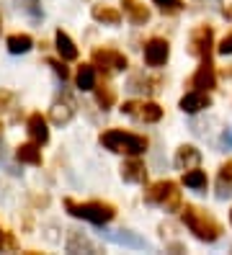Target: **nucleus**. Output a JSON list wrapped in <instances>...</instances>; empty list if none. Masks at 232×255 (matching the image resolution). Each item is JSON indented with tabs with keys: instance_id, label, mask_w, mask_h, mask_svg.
<instances>
[{
	"instance_id": "b1692460",
	"label": "nucleus",
	"mask_w": 232,
	"mask_h": 255,
	"mask_svg": "<svg viewBox=\"0 0 232 255\" xmlns=\"http://www.w3.org/2000/svg\"><path fill=\"white\" fill-rule=\"evenodd\" d=\"M93 91H96V103H98L103 111H108L116 103V91H114L111 85H96Z\"/></svg>"
},
{
	"instance_id": "20e7f679",
	"label": "nucleus",
	"mask_w": 232,
	"mask_h": 255,
	"mask_svg": "<svg viewBox=\"0 0 232 255\" xmlns=\"http://www.w3.org/2000/svg\"><path fill=\"white\" fill-rule=\"evenodd\" d=\"M145 204H152V206H163L165 212H181L183 209V199H181V191H178V183L176 181H155L152 186H147L145 191Z\"/></svg>"
},
{
	"instance_id": "2eb2a0df",
	"label": "nucleus",
	"mask_w": 232,
	"mask_h": 255,
	"mask_svg": "<svg viewBox=\"0 0 232 255\" xmlns=\"http://www.w3.org/2000/svg\"><path fill=\"white\" fill-rule=\"evenodd\" d=\"M15 160L18 162H23V165H39L44 162V157H41V144H36V142H26V144H18L15 147Z\"/></svg>"
},
{
	"instance_id": "6ab92c4d",
	"label": "nucleus",
	"mask_w": 232,
	"mask_h": 255,
	"mask_svg": "<svg viewBox=\"0 0 232 255\" xmlns=\"http://www.w3.org/2000/svg\"><path fill=\"white\" fill-rule=\"evenodd\" d=\"M75 85L80 91H93L98 85V75H96V65H80L75 72Z\"/></svg>"
},
{
	"instance_id": "e433bc0d",
	"label": "nucleus",
	"mask_w": 232,
	"mask_h": 255,
	"mask_svg": "<svg viewBox=\"0 0 232 255\" xmlns=\"http://www.w3.org/2000/svg\"><path fill=\"white\" fill-rule=\"evenodd\" d=\"M0 137H3V122H0Z\"/></svg>"
},
{
	"instance_id": "f03ea898",
	"label": "nucleus",
	"mask_w": 232,
	"mask_h": 255,
	"mask_svg": "<svg viewBox=\"0 0 232 255\" xmlns=\"http://www.w3.org/2000/svg\"><path fill=\"white\" fill-rule=\"evenodd\" d=\"M65 209L67 214L75 217V219H85L90 224H108L114 217H116V206L108 204V201H75V199H65Z\"/></svg>"
},
{
	"instance_id": "6e6552de",
	"label": "nucleus",
	"mask_w": 232,
	"mask_h": 255,
	"mask_svg": "<svg viewBox=\"0 0 232 255\" xmlns=\"http://www.w3.org/2000/svg\"><path fill=\"white\" fill-rule=\"evenodd\" d=\"M170 57V44L163 36H152L145 41V65L147 67H163Z\"/></svg>"
},
{
	"instance_id": "393cba45",
	"label": "nucleus",
	"mask_w": 232,
	"mask_h": 255,
	"mask_svg": "<svg viewBox=\"0 0 232 255\" xmlns=\"http://www.w3.org/2000/svg\"><path fill=\"white\" fill-rule=\"evenodd\" d=\"M67 250H70V253H77V250H88V253H96L98 248L93 245V243H90V240H88L85 235L80 237V232H77V230H70V240H67Z\"/></svg>"
},
{
	"instance_id": "9d476101",
	"label": "nucleus",
	"mask_w": 232,
	"mask_h": 255,
	"mask_svg": "<svg viewBox=\"0 0 232 255\" xmlns=\"http://www.w3.org/2000/svg\"><path fill=\"white\" fill-rule=\"evenodd\" d=\"M121 181L124 183H145L147 181V168L139 160V155H129V160L121 162Z\"/></svg>"
},
{
	"instance_id": "1a4fd4ad",
	"label": "nucleus",
	"mask_w": 232,
	"mask_h": 255,
	"mask_svg": "<svg viewBox=\"0 0 232 255\" xmlns=\"http://www.w3.org/2000/svg\"><path fill=\"white\" fill-rule=\"evenodd\" d=\"M209 106H212V96H209L207 91H189V93L178 101V109H181L183 114H189V116L207 111Z\"/></svg>"
},
{
	"instance_id": "0eeeda50",
	"label": "nucleus",
	"mask_w": 232,
	"mask_h": 255,
	"mask_svg": "<svg viewBox=\"0 0 232 255\" xmlns=\"http://www.w3.org/2000/svg\"><path fill=\"white\" fill-rule=\"evenodd\" d=\"M189 88H194V91H207V93L217 88V70H214L212 57L201 59V65L196 67V72L189 78Z\"/></svg>"
},
{
	"instance_id": "a211bd4d",
	"label": "nucleus",
	"mask_w": 232,
	"mask_h": 255,
	"mask_svg": "<svg viewBox=\"0 0 232 255\" xmlns=\"http://www.w3.org/2000/svg\"><path fill=\"white\" fill-rule=\"evenodd\" d=\"M106 240H111V243H116V245H124V248H147V243L142 237H137V235H132V232H127V230H116V232H101Z\"/></svg>"
},
{
	"instance_id": "412c9836",
	"label": "nucleus",
	"mask_w": 232,
	"mask_h": 255,
	"mask_svg": "<svg viewBox=\"0 0 232 255\" xmlns=\"http://www.w3.org/2000/svg\"><path fill=\"white\" fill-rule=\"evenodd\" d=\"M183 186H189L199 193H207V186H209V178L204 170H199V168H189V170H183Z\"/></svg>"
},
{
	"instance_id": "c756f323",
	"label": "nucleus",
	"mask_w": 232,
	"mask_h": 255,
	"mask_svg": "<svg viewBox=\"0 0 232 255\" xmlns=\"http://www.w3.org/2000/svg\"><path fill=\"white\" fill-rule=\"evenodd\" d=\"M217 52H220V54H232V31H227L225 34V39L220 41V47H217Z\"/></svg>"
},
{
	"instance_id": "f704fd0d",
	"label": "nucleus",
	"mask_w": 232,
	"mask_h": 255,
	"mask_svg": "<svg viewBox=\"0 0 232 255\" xmlns=\"http://www.w3.org/2000/svg\"><path fill=\"white\" fill-rule=\"evenodd\" d=\"M222 16H225V18H230V21H232V5H227V8H225V10H222Z\"/></svg>"
},
{
	"instance_id": "aec40b11",
	"label": "nucleus",
	"mask_w": 232,
	"mask_h": 255,
	"mask_svg": "<svg viewBox=\"0 0 232 255\" xmlns=\"http://www.w3.org/2000/svg\"><path fill=\"white\" fill-rule=\"evenodd\" d=\"M90 16L98 23H106V26H119L121 23V10H116L111 5H93Z\"/></svg>"
},
{
	"instance_id": "dca6fc26",
	"label": "nucleus",
	"mask_w": 232,
	"mask_h": 255,
	"mask_svg": "<svg viewBox=\"0 0 232 255\" xmlns=\"http://www.w3.org/2000/svg\"><path fill=\"white\" fill-rule=\"evenodd\" d=\"M54 47H57V54L65 59V62H72V59H77L75 41L67 36V31H62V28H57V34H54Z\"/></svg>"
},
{
	"instance_id": "72a5a7b5",
	"label": "nucleus",
	"mask_w": 232,
	"mask_h": 255,
	"mask_svg": "<svg viewBox=\"0 0 232 255\" xmlns=\"http://www.w3.org/2000/svg\"><path fill=\"white\" fill-rule=\"evenodd\" d=\"M3 250H5V232L0 230V253H3Z\"/></svg>"
},
{
	"instance_id": "7c9ffc66",
	"label": "nucleus",
	"mask_w": 232,
	"mask_h": 255,
	"mask_svg": "<svg viewBox=\"0 0 232 255\" xmlns=\"http://www.w3.org/2000/svg\"><path fill=\"white\" fill-rule=\"evenodd\" d=\"M10 103H13V93H10V91H0V114L8 111Z\"/></svg>"
},
{
	"instance_id": "4468645a",
	"label": "nucleus",
	"mask_w": 232,
	"mask_h": 255,
	"mask_svg": "<svg viewBox=\"0 0 232 255\" xmlns=\"http://www.w3.org/2000/svg\"><path fill=\"white\" fill-rule=\"evenodd\" d=\"M121 10L134 26H145L150 21V8L142 5L139 0H121Z\"/></svg>"
},
{
	"instance_id": "4be33fe9",
	"label": "nucleus",
	"mask_w": 232,
	"mask_h": 255,
	"mask_svg": "<svg viewBox=\"0 0 232 255\" xmlns=\"http://www.w3.org/2000/svg\"><path fill=\"white\" fill-rule=\"evenodd\" d=\"M160 85H163L160 78H147L145 72H137L129 80V91H150V93H155V91H160Z\"/></svg>"
},
{
	"instance_id": "5701e85b",
	"label": "nucleus",
	"mask_w": 232,
	"mask_h": 255,
	"mask_svg": "<svg viewBox=\"0 0 232 255\" xmlns=\"http://www.w3.org/2000/svg\"><path fill=\"white\" fill-rule=\"evenodd\" d=\"M5 47L10 54H26L31 52V47H34V39H31L28 34H10L5 39Z\"/></svg>"
},
{
	"instance_id": "cd10ccee",
	"label": "nucleus",
	"mask_w": 232,
	"mask_h": 255,
	"mask_svg": "<svg viewBox=\"0 0 232 255\" xmlns=\"http://www.w3.org/2000/svg\"><path fill=\"white\" fill-rule=\"evenodd\" d=\"M46 65H49L52 70H54V75H57V78H62V83H65L67 78H70V70H67V65H65V59H49V62H46Z\"/></svg>"
},
{
	"instance_id": "423d86ee",
	"label": "nucleus",
	"mask_w": 232,
	"mask_h": 255,
	"mask_svg": "<svg viewBox=\"0 0 232 255\" xmlns=\"http://www.w3.org/2000/svg\"><path fill=\"white\" fill-rule=\"evenodd\" d=\"M212 47H214V28L207 23L196 26L189 36V54L199 57V59H207V57H212Z\"/></svg>"
},
{
	"instance_id": "c9c22d12",
	"label": "nucleus",
	"mask_w": 232,
	"mask_h": 255,
	"mask_svg": "<svg viewBox=\"0 0 232 255\" xmlns=\"http://www.w3.org/2000/svg\"><path fill=\"white\" fill-rule=\"evenodd\" d=\"M225 144H227V147H232V129L225 134Z\"/></svg>"
},
{
	"instance_id": "bb28decb",
	"label": "nucleus",
	"mask_w": 232,
	"mask_h": 255,
	"mask_svg": "<svg viewBox=\"0 0 232 255\" xmlns=\"http://www.w3.org/2000/svg\"><path fill=\"white\" fill-rule=\"evenodd\" d=\"M152 3L158 5L163 13H168V16H170V13H178L183 8V0H152Z\"/></svg>"
},
{
	"instance_id": "2f4dec72",
	"label": "nucleus",
	"mask_w": 232,
	"mask_h": 255,
	"mask_svg": "<svg viewBox=\"0 0 232 255\" xmlns=\"http://www.w3.org/2000/svg\"><path fill=\"white\" fill-rule=\"evenodd\" d=\"M137 106H139V101H127V103H121V114H127V116H134L137 114Z\"/></svg>"
},
{
	"instance_id": "7ed1b4c3",
	"label": "nucleus",
	"mask_w": 232,
	"mask_h": 255,
	"mask_svg": "<svg viewBox=\"0 0 232 255\" xmlns=\"http://www.w3.org/2000/svg\"><path fill=\"white\" fill-rule=\"evenodd\" d=\"M98 142L111 149V152H119V155H142L147 152V137L142 134H134V131H124V129H108L103 131Z\"/></svg>"
},
{
	"instance_id": "9b49d317",
	"label": "nucleus",
	"mask_w": 232,
	"mask_h": 255,
	"mask_svg": "<svg viewBox=\"0 0 232 255\" xmlns=\"http://www.w3.org/2000/svg\"><path fill=\"white\" fill-rule=\"evenodd\" d=\"M75 111H77V109H75L72 98H70V96H62V98H57V101L52 103L49 116H52V122H54L57 127H65V124H70V122H72Z\"/></svg>"
},
{
	"instance_id": "4c0bfd02",
	"label": "nucleus",
	"mask_w": 232,
	"mask_h": 255,
	"mask_svg": "<svg viewBox=\"0 0 232 255\" xmlns=\"http://www.w3.org/2000/svg\"><path fill=\"white\" fill-rule=\"evenodd\" d=\"M0 31H3V16H0Z\"/></svg>"
},
{
	"instance_id": "f257e3e1",
	"label": "nucleus",
	"mask_w": 232,
	"mask_h": 255,
	"mask_svg": "<svg viewBox=\"0 0 232 255\" xmlns=\"http://www.w3.org/2000/svg\"><path fill=\"white\" fill-rule=\"evenodd\" d=\"M181 219L183 224L189 227V232L201 240V243H217V240L222 237V224L217 222L212 214H207L204 209H199V206H183L181 209Z\"/></svg>"
},
{
	"instance_id": "ddd939ff",
	"label": "nucleus",
	"mask_w": 232,
	"mask_h": 255,
	"mask_svg": "<svg viewBox=\"0 0 232 255\" xmlns=\"http://www.w3.org/2000/svg\"><path fill=\"white\" fill-rule=\"evenodd\" d=\"M176 168L178 170H189V168H199V162H201V152L194 147V144H181L176 149Z\"/></svg>"
},
{
	"instance_id": "f8f14e48",
	"label": "nucleus",
	"mask_w": 232,
	"mask_h": 255,
	"mask_svg": "<svg viewBox=\"0 0 232 255\" xmlns=\"http://www.w3.org/2000/svg\"><path fill=\"white\" fill-rule=\"evenodd\" d=\"M26 131H28L31 142H36V144H46V142H49V127H46V119H44L39 111L28 116Z\"/></svg>"
},
{
	"instance_id": "c85d7f7f",
	"label": "nucleus",
	"mask_w": 232,
	"mask_h": 255,
	"mask_svg": "<svg viewBox=\"0 0 232 255\" xmlns=\"http://www.w3.org/2000/svg\"><path fill=\"white\" fill-rule=\"evenodd\" d=\"M220 181L222 183H232V157L227 162H222V168H220Z\"/></svg>"
},
{
	"instance_id": "a878e982",
	"label": "nucleus",
	"mask_w": 232,
	"mask_h": 255,
	"mask_svg": "<svg viewBox=\"0 0 232 255\" xmlns=\"http://www.w3.org/2000/svg\"><path fill=\"white\" fill-rule=\"evenodd\" d=\"M15 8H18L21 13H26V16L31 21H39L44 13H41V0H13Z\"/></svg>"
},
{
	"instance_id": "473e14b6",
	"label": "nucleus",
	"mask_w": 232,
	"mask_h": 255,
	"mask_svg": "<svg viewBox=\"0 0 232 255\" xmlns=\"http://www.w3.org/2000/svg\"><path fill=\"white\" fill-rule=\"evenodd\" d=\"M5 248H8V250H18V243H15L13 232H5Z\"/></svg>"
},
{
	"instance_id": "f3484780",
	"label": "nucleus",
	"mask_w": 232,
	"mask_h": 255,
	"mask_svg": "<svg viewBox=\"0 0 232 255\" xmlns=\"http://www.w3.org/2000/svg\"><path fill=\"white\" fill-rule=\"evenodd\" d=\"M134 116L145 124H158L163 119V109H160V103H155V101H139Z\"/></svg>"
},
{
	"instance_id": "39448f33",
	"label": "nucleus",
	"mask_w": 232,
	"mask_h": 255,
	"mask_svg": "<svg viewBox=\"0 0 232 255\" xmlns=\"http://www.w3.org/2000/svg\"><path fill=\"white\" fill-rule=\"evenodd\" d=\"M93 65H96L98 70H103L106 75L108 72H124L129 67V59L127 54H121L119 49H108V47H98L93 49Z\"/></svg>"
},
{
	"instance_id": "58836bf2",
	"label": "nucleus",
	"mask_w": 232,
	"mask_h": 255,
	"mask_svg": "<svg viewBox=\"0 0 232 255\" xmlns=\"http://www.w3.org/2000/svg\"><path fill=\"white\" fill-rule=\"evenodd\" d=\"M230 222H232V209H230Z\"/></svg>"
}]
</instances>
